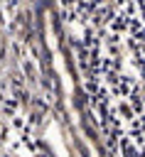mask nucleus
I'll use <instances>...</instances> for the list:
<instances>
[{"instance_id":"1","label":"nucleus","mask_w":145,"mask_h":157,"mask_svg":"<svg viewBox=\"0 0 145 157\" xmlns=\"http://www.w3.org/2000/svg\"><path fill=\"white\" fill-rule=\"evenodd\" d=\"M93 78L120 157H145V0H116L101 29Z\"/></svg>"}]
</instances>
